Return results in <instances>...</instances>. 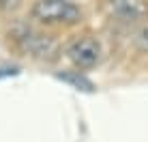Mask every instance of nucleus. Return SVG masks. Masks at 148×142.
<instances>
[{"instance_id": "6", "label": "nucleus", "mask_w": 148, "mask_h": 142, "mask_svg": "<svg viewBox=\"0 0 148 142\" xmlns=\"http://www.w3.org/2000/svg\"><path fill=\"white\" fill-rule=\"evenodd\" d=\"M19 2L22 0H0V9L2 11H15L19 7Z\"/></svg>"}, {"instance_id": "2", "label": "nucleus", "mask_w": 148, "mask_h": 142, "mask_svg": "<svg viewBox=\"0 0 148 142\" xmlns=\"http://www.w3.org/2000/svg\"><path fill=\"white\" fill-rule=\"evenodd\" d=\"M15 39H17V45L24 52L39 60H54L60 52L58 41L54 37H47V34H41V32L24 30V32L15 34Z\"/></svg>"}, {"instance_id": "1", "label": "nucleus", "mask_w": 148, "mask_h": 142, "mask_svg": "<svg viewBox=\"0 0 148 142\" xmlns=\"http://www.w3.org/2000/svg\"><path fill=\"white\" fill-rule=\"evenodd\" d=\"M79 15V9L69 0H39L32 7V17L43 24H73Z\"/></svg>"}, {"instance_id": "7", "label": "nucleus", "mask_w": 148, "mask_h": 142, "mask_svg": "<svg viewBox=\"0 0 148 142\" xmlns=\"http://www.w3.org/2000/svg\"><path fill=\"white\" fill-rule=\"evenodd\" d=\"M140 41H142V45H144V48H148V28H144V30H142V34H140Z\"/></svg>"}, {"instance_id": "5", "label": "nucleus", "mask_w": 148, "mask_h": 142, "mask_svg": "<svg viewBox=\"0 0 148 142\" xmlns=\"http://www.w3.org/2000/svg\"><path fill=\"white\" fill-rule=\"evenodd\" d=\"M60 78H62V80H67V82H73L75 86H84L86 90H90V88H92V84H90L88 80H84L82 75H79V78H73V75H60Z\"/></svg>"}, {"instance_id": "4", "label": "nucleus", "mask_w": 148, "mask_h": 142, "mask_svg": "<svg viewBox=\"0 0 148 142\" xmlns=\"http://www.w3.org/2000/svg\"><path fill=\"white\" fill-rule=\"evenodd\" d=\"M116 15L125 22H140L148 17V4L142 0H120L116 7Z\"/></svg>"}, {"instance_id": "3", "label": "nucleus", "mask_w": 148, "mask_h": 142, "mask_svg": "<svg viewBox=\"0 0 148 142\" xmlns=\"http://www.w3.org/2000/svg\"><path fill=\"white\" fill-rule=\"evenodd\" d=\"M67 54H69L71 63L77 69H88V67H95V65L99 63L101 45L97 43V39H92V37H84V39H79V41H75L71 45Z\"/></svg>"}]
</instances>
